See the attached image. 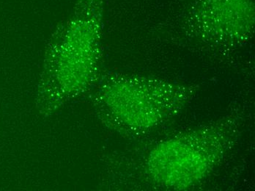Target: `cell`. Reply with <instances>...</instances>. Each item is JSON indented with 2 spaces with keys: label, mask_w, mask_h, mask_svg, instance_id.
<instances>
[{
  "label": "cell",
  "mask_w": 255,
  "mask_h": 191,
  "mask_svg": "<svg viewBox=\"0 0 255 191\" xmlns=\"http://www.w3.org/2000/svg\"><path fill=\"white\" fill-rule=\"evenodd\" d=\"M244 116L232 113L157 143L144 155L141 174L149 184L170 191L195 187L225 159L240 135Z\"/></svg>",
  "instance_id": "obj_1"
},
{
  "label": "cell",
  "mask_w": 255,
  "mask_h": 191,
  "mask_svg": "<svg viewBox=\"0 0 255 191\" xmlns=\"http://www.w3.org/2000/svg\"><path fill=\"white\" fill-rule=\"evenodd\" d=\"M197 88L159 79L117 76L103 81L93 103L101 121L124 136L150 134L179 116Z\"/></svg>",
  "instance_id": "obj_2"
},
{
  "label": "cell",
  "mask_w": 255,
  "mask_h": 191,
  "mask_svg": "<svg viewBox=\"0 0 255 191\" xmlns=\"http://www.w3.org/2000/svg\"><path fill=\"white\" fill-rule=\"evenodd\" d=\"M79 0L74 15L51 40L38 87V108L53 113L94 83L99 54L100 23Z\"/></svg>",
  "instance_id": "obj_3"
}]
</instances>
